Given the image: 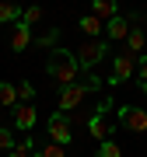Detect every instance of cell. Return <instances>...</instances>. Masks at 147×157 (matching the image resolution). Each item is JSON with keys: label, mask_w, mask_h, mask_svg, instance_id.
I'll return each instance as SVG.
<instances>
[{"label": "cell", "mask_w": 147, "mask_h": 157, "mask_svg": "<svg viewBox=\"0 0 147 157\" xmlns=\"http://www.w3.org/2000/svg\"><path fill=\"white\" fill-rule=\"evenodd\" d=\"M46 73H49L60 87L74 84V80H77V73H81V63H77V56H74V49H60V45H56V49H49Z\"/></svg>", "instance_id": "1"}, {"label": "cell", "mask_w": 147, "mask_h": 157, "mask_svg": "<svg viewBox=\"0 0 147 157\" xmlns=\"http://www.w3.org/2000/svg\"><path fill=\"white\" fill-rule=\"evenodd\" d=\"M105 52H109V42H102V39H88V42H81L77 49H74V56H77L81 70H91L95 63L105 59Z\"/></svg>", "instance_id": "2"}, {"label": "cell", "mask_w": 147, "mask_h": 157, "mask_svg": "<svg viewBox=\"0 0 147 157\" xmlns=\"http://www.w3.org/2000/svg\"><path fill=\"white\" fill-rule=\"evenodd\" d=\"M116 115H119V126L123 129H130V133H147V108H140V105H119Z\"/></svg>", "instance_id": "3"}, {"label": "cell", "mask_w": 147, "mask_h": 157, "mask_svg": "<svg viewBox=\"0 0 147 157\" xmlns=\"http://www.w3.org/2000/svg\"><path fill=\"white\" fill-rule=\"evenodd\" d=\"M46 133H49V136H53V143H60V147L74 143V126H70V115H67V112H53V115H49V122H46Z\"/></svg>", "instance_id": "4"}, {"label": "cell", "mask_w": 147, "mask_h": 157, "mask_svg": "<svg viewBox=\"0 0 147 157\" xmlns=\"http://www.w3.org/2000/svg\"><path fill=\"white\" fill-rule=\"evenodd\" d=\"M91 94V87L84 84V80H81V84H77V80H74V84H67V87H60V112H74V108H77L81 105V101H84Z\"/></svg>", "instance_id": "5"}, {"label": "cell", "mask_w": 147, "mask_h": 157, "mask_svg": "<svg viewBox=\"0 0 147 157\" xmlns=\"http://www.w3.org/2000/svg\"><path fill=\"white\" fill-rule=\"evenodd\" d=\"M137 73V59H133V52H119V56L112 59V77H109V84H126V80H130Z\"/></svg>", "instance_id": "6"}, {"label": "cell", "mask_w": 147, "mask_h": 157, "mask_svg": "<svg viewBox=\"0 0 147 157\" xmlns=\"http://www.w3.org/2000/svg\"><path fill=\"white\" fill-rule=\"evenodd\" d=\"M11 112H14V126L21 129V133L35 129V122H39V112H35V105H25V101H18Z\"/></svg>", "instance_id": "7"}, {"label": "cell", "mask_w": 147, "mask_h": 157, "mask_svg": "<svg viewBox=\"0 0 147 157\" xmlns=\"http://www.w3.org/2000/svg\"><path fill=\"white\" fill-rule=\"evenodd\" d=\"M88 133H91V136H98V143H102V140H112V136H116V126L109 122V115L95 112V115L88 119Z\"/></svg>", "instance_id": "8"}, {"label": "cell", "mask_w": 147, "mask_h": 157, "mask_svg": "<svg viewBox=\"0 0 147 157\" xmlns=\"http://www.w3.org/2000/svg\"><path fill=\"white\" fill-rule=\"evenodd\" d=\"M130 17H123V14H116V17H109L105 21V35L109 39H126V35H130Z\"/></svg>", "instance_id": "9"}, {"label": "cell", "mask_w": 147, "mask_h": 157, "mask_svg": "<svg viewBox=\"0 0 147 157\" xmlns=\"http://www.w3.org/2000/svg\"><path fill=\"white\" fill-rule=\"evenodd\" d=\"M28 45H32V28L18 21V25H14V35H11V49L21 52V49H28Z\"/></svg>", "instance_id": "10"}, {"label": "cell", "mask_w": 147, "mask_h": 157, "mask_svg": "<svg viewBox=\"0 0 147 157\" xmlns=\"http://www.w3.org/2000/svg\"><path fill=\"white\" fill-rule=\"evenodd\" d=\"M77 25H81V32H84L88 39H102V25H105V21H102L98 14H84Z\"/></svg>", "instance_id": "11"}, {"label": "cell", "mask_w": 147, "mask_h": 157, "mask_svg": "<svg viewBox=\"0 0 147 157\" xmlns=\"http://www.w3.org/2000/svg\"><path fill=\"white\" fill-rule=\"evenodd\" d=\"M91 14H98L102 21L119 14V0H91Z\"/></svg>", "instance_id": "12"}, {"label": "cell", "mask_w": 147, "mask_h": 157, "mask_svg": "<svg viewBox=\"0 0 147 157\" xmlns=\"http://www.w3.org/2000/svg\"><path fill=\"white\" fill-rule=\"evenodd\" d=\"M14 21H21V7L14 0H0V25H14Z\"/></svg>", "instance_id": "13"}, {"label": "cell", "mask_w": 147, "mask_h": 157, "mask_svg": "<svg viewBox=\"0 0 147 157\" xmlns=\"http://www.w3.org/2000/svg\"><path fill=\"white\" fill-rule=\"evenodd\" d=\"M14 105H18V87L0 80V108H14Z\"/></svg>", "instance_id": "14"}, {"label": "cell", "mask_w": 147, "mask_h": 157, "mask_svg": "<svg viewBox=\"0 0 147 157\" xmlns=\"http://www.w3.org/2000/svg\"><path fill=\"white\" fill-rule=\"evenodd\" d=\"M126 42H130V52H144V45H147V35H144V28H130V35H126Z\"/></svg>", "instance_id": "15"}, {"label": "cell", "mask_w": 147, "mask_h": 157, "mask_svg": "<svg viewBox=\"0 0 147 157\" xmlns=\"http://www.w3.org/2000/svg\"><path fill=\"white\" fill-rule=\"evenodd\" d=\"M39 49H56V42H60V28H49V32H42L39 39H32Z\"/></svg>", "instance_id": "16"}, {"label": "cell", "mask_w": 147, "mask_h": 157, "mask_svg": "<svg viewBox=\"0 0 147 157\" xmlns=\"http://www.w3.org/2000/svg\"><path fill=\"white\" fill-rule=\"evenodd\" d=\"M32 157H67V150H63V147L60 143H46V147H35V150H32Z\"/></svg>", "instance_id": "17"}, {"label": "cell", "mask_w": 147, "mask_h": 157, "mask_svg": "<svg viewBox=\"0 0 147 157\" xmlns=\"http://www.w3.org/2000/svg\"><path fill=\"white\" fill-rule=\"evenodd\" d=\"M95 157H123V147H119L116 140H102L98 150H95Z\"/></svg>", "instance_id": "18"}, {"label": "cell", "mask_w": 147, "mask_h": 157, "mask_svg": "<svg viewBox=\"0 0 147 157\" xmlns=\"http://www.w3.org/2000/svg\"><path fill=\"white\" fill-rule=\"evenodd\" d=\"M39 21H42V7H39V4H32V7H25V11H21V25L35 28Z\"/></svg>", "instance_id": "19"}, {"label": "cell", "mask_w": 147, "mask_h": 157, "mask_svg": "<svg viewBox=\"0 0 147 157\" xmlns=\"http://www.w3.org/2000/svg\"><path fill=\"white\" fill-rule=\"evenodd\" d=\"M32 98H35V84H32V80H18V101L32 105Z\"/></svg>", "instance_id": "20"}, {"label": "cell", "mask_w": 147, "mask_h": 157, "mask_svg": "<svg viewBox=\"0 0 147 157\" xmlns=\"http://www.w3.org/2000/svg\"><path fill=\"white\" fill-rule=\"evenodd\" d=\"M32 150H35V143L25 136L21 143H14V150H7V157H32Z\"/></svg>", "instance_id": "21"}, {"label": "cell", "mask_w": 147, "mask_h": 157, "mask_svg": "<svg viewBox=\"0 0 147 157\" xmlns=\"http://www.w3.org/2000/svg\"><path fill=\"white\" fill-rule=\"evenodd\" d=\"M14 133H11V129H4V126H0V150H14Z\"/></svg>", "instance_id": "22"}, {"label": "cell", "mask_w": 147, "mask_h": 157, "mask_svg": "<svg viewBox=\"0 0 147 157\" xmlns=\"http://www.w3.org/2000/svg\"><path fill=\"white\" fill-rule=\"evenodd\" d=\"M112 108H116V101H112V94H105L102 101H98V108H95V112H102V115H109V112H112Z\"/></svg>", "instance_id": "23"}, {"label": "cell", "mask_w": 147, "mask_h": 157, "mask_svg": "<svg viewBox=\"0 0 147 157\" xmlns=\"http://www.w3.org/2000/svg\"><path fill=\"white\" fill-rule=\"evenodd\" d=\"M137 77H140V80H147V56H140V59H137Z\"/></svg>", "instance_id": "24"}, {"label": "cell", "mask_w": 147, "mask_h": 157, "mask_svg": "<svg viewBox=\"0 0 147 157\" xmlns=\"http://www.w3.org/2000/svg\"><path fill=\"white\" fill-rule=\"evenodd\" d=\"M140 91H144V94H147V80H140Z\"/></svg>", "instance_id": "25"}, {"label": "cell", "mask_w": 147, "mask_h": 157, "mask_svg": "<svg viewBox=\"0 0 147 157\" xmlns=\"http://www.w3.org/2000/svg\"><path fill=\"white\" fill-rule=\"evenodd\" d=\"M144 28H147V11H144Z\"/></svg>", "instance_id": "26"}]
</instances>
